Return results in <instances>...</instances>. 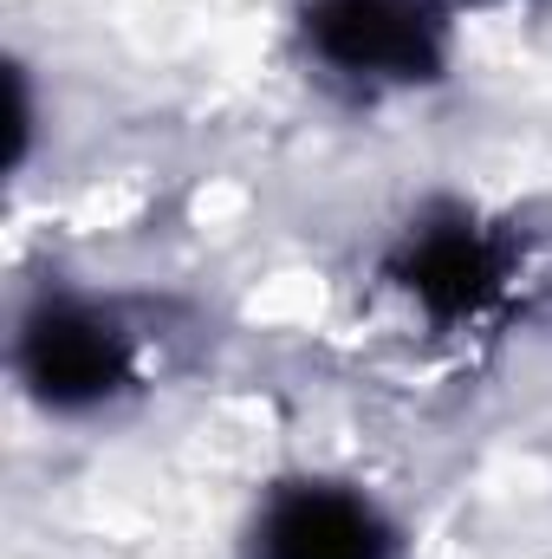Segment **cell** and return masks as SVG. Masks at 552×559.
I'll return each instance as SVG.
<instances>
[{
	"instance_id": "2",
	"label": "cell",
	"mask_w": 552,
	"mask_h": 559,
	"mask_svg": "<svg viewBox=\"0 0 552 559\" xmlns=\"http://www.w3.org/2000/svg\"><path fill=\"white\" fill-rule=\"evenodd\" d=\"M371 508L345 495H292L267 521V559H377Z\"/></svg>"
},
{
	"instance_id": "3",
	"label": "cell",
	"mask_w": 552,
	"mask_h": 559,
	"mask_svg": "<svg viewBox=\"0 0 552 559\" xmlns=\"http://www.w3.org/2000/svg\"><path fill=\"white\" fill-rule=\"evenodd\" d=\"M33 378L59 404L111 391V378H118V338H111V325H98L85 312H52L33 332Z\"/></svg>"
},
{
	"instance_id": "1",
	"label": "cell",
	"mask_w": 552,
	"mask_h": 559,
	"mask_svg": "<svg viewBox=\"0 0 552 559\" xmlns=\"http://www.w3.org/2000/svg\"><path fill=\"white\" fill-rule=\"evenodd\" d=\"M312 33L325 59H338L345 72L397 79L422 66V13L410 0H325Z\"/></svg>"
}]
</instances>
